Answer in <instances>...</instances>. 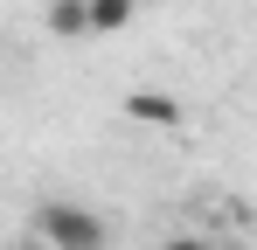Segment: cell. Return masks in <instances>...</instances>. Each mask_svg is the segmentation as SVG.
<instances>
[{
    "mask_svg": "<svg viewBox=\"0 0 257 250\" xmlns=\"http://www.w3.org/2000/svg\"><path fill=\"white\" fill-rule=\"evenodd\" d=\"M132 14H139V0H90V35H118Z\"/></svg>",
    "mask_w": 257,
    "mask_h": 250,
    "instance_id": "cell-4",
    "label": "cell"
},
{
    "mask_svg": "<svg viewBox=\"0 0 257 250\" xmlns=\"http://www.w3.org/2000/svg\"><path fill=\"white\" fill-rule=\"evenodd\" d=\"M49 35H90V0H49Z\"/></svg>",
    "mask_w": 257,
    "mask_h": 250,
    "instance_id": "cell-3",
    "label": "cell"
},
{
    "mask_svg": "<svg viewBox=\"0 0 257 250\" xmlns=\"http://www.w3.org/2000/svg\"><path fill=\"white\" fill-rule=\"evenodd\" d=\"M35 236H42L49 250H111V222H104L90 202L56 195V202L35 208Z\"/></svg>",
    "mask_w": 257,
    "mask_h": 250,
    "instance_id": "cell-1",
    "label": "cell"
},
{
    "mask_svg": "<svg viewBox=\"0 0 257 250\" xmlns=\"http://www.w3.org/2000/svg\"><path fill=\"white\" fill-rule=\"evenodd\" d=\"M125 118L160 125V132H167V125H181V104H174L167 90H132V97H125Z\"/></svg>",
    "mask_w": 257,
    "mask_h": 250,
    "instance_id": "cell-2",
    "label": "cell"
},
{
    "mask_svg": "<svg viewBox=\"0 0 257 250\" xmlns=\"http://www.w3.org/2000/svg\"><path fill=\"white\" fill-rule=\"evenodd\" d=\"M160 250H215V236H209V229H174Z\"/></svg>",
    "mask_w": 257,
    "mask_h": 250,
    "instance_id": "cell-5",
    "label": "cell"
}]
</instances>
